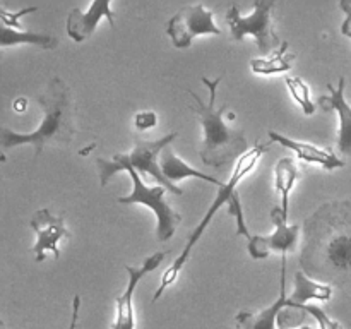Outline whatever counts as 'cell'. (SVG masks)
<instances>
[{
    "instance_id": "29",
    "label": "cell",
    "mask_w": 351,
    "mask_h": 329,
    "mask_svg": "<svg viewBox=\"0 0 351 329\" xmlns=\"http://www.w3.org/2000/svg\"><path fill=\"white\" fill-rule=\"evenodd\" d=\"M26 105H27V101L24 98H19L14 101V108H16V112H24Z\"/></svg>"
},
{
    "instance_id": "13",
    "label": "cell",
    "mask_w": 351,
    "mask_h": 329,
    "mask_svg": "<svg viewBox=\"0 0 351 329\" xmlns=\"http://www.w3.org/2000/svg\"><path fill=\"white\" fill-rule=\"evenodd\" d=\"M288 305L287 297V256H281V271H280V297L269 307L263 308L257 314L252 312H239L235 317L237 329H276L278 315Z\"/></svg>"
},
{
    "instance_id": "6",
    "label": "cell",
    "mask_w": 351,
    "mask_h": 329,
    "mask_svg": "<svg viewBox=\"0 0 351 329\" xmlns=\"http://www.w3.org/2000/svg\"><path fill=\"white\" fill-rule=\"evenodd\" d=\"M276 2L274 0H259L254 2V10L247 16H243L239 10V5L233 3L226 12V23L230 26L233 41H242L247 34L256 38V43L263 55L271 53L274 50H280L283 41L276 34L271 19Z\"/></svg>"
},
{
    "instance_id": "28",
    "label": "cell",
    "mask_w": 351,
    "mask_h": 329,
    "mask_svg": "<svg viewBox=\"0 0 351 329\" xmlns=\"http://www.w3.org/2000/svg\"><path fill=\"white\" fill-rule=\"evenodd\" d=\"M79 307H81V297H79V295H75L74 302H72V317H71V324H69V329H75V328H77Z\"/></svg>"
},
{
    "instance_id": "27",
    "label": "cell",
    "mask_w": 351,
    "mask_h": 329,
    "mask_svg": "<svg viewBox=\"0 0 351 329\" xmlns=\"http://www.w3.org/2000/svg\"><path fill=\"white\" fill-rule=\"evenodd\" d=\"M339 7H341L346 14L345 23L341 24V33L345 34V36L351 38V2H348V0H341V2H339Z\"/></svg>"
},
{
    "instance_id": "16",
    "label": "cell",
    "mask_w": 351,
    "mask_h": 329,
    "mask_svg": "<svg viewBox=\"0 0 351 329\" xmlns=\"http://www.w3.org/2000/svg\"><path fill=\"white\" fill-rule=\"evenodd\" d=\"M160 168L161 171H163L165 177H167V180L171 182V184H175V182L178 180H184V178L187 177H192V178H199V180L209 182V184L218 185L219 188L225 185L221 180H218V178L209 177V175L202 173V171L189 167L184 160H180L177 154H173V151H171L168 146L165 147L163 153H161L160 156Z\"/></svg>"
},
{
    "instance_id": "23",
    "label": "cell",
    "mask_w": 351,
    "mask_h": 329,
    "mask_svg": "<svg viewBox=\"0 0 351 329\" xmlns=\"http://www.w3.org/2000/svg\"><path fill=\"white\" fill-rule=\"evenodd\" d=\"M287 307H300L302 310H305L308 315H312V317L317 321L319 328L321 329H341V324H339V322L332 321V319L329 317L322 308L315 307V305L305 304V305H287Z\"/></svg>"
},
{
    "instance_id": "5",
    "label": "cell",
    "mask_w": 351,
    "mask_h": 329,
    "mask_svg": "<svg viewBox=\"0 0 351 329\" xmlns=\"http://www.w3.org/2000/svg\"><path fill=\"white\" fill-rule=\"evenodd\" d=\"M178 132H170L168 136H165L163 139L158 141H149V143H143V141H136V147L132 149L130 154H115L112 158V161L103 160V158H98L96 160V164H98L99 170V184L101 187H105L110 182V178L113 177L119 171H123L125 168H134L137 173L141 175H149L154 180L158 182V185L167 188L171 194L182 195L184 191L180 187H177L175 184L167 180V177L161 171L160 163H158V158L161 156L165 147L168 144L173 143L177 139Z\"/></svg>"
},
{
    "instance_id": "10",
    "label": "cell",
    "mask_w": 351,
    "mask_h": 329,
    "mask_svg": "<svg viewBox=\"0 0 351 329\" xmlns=\"http://www.w3.org/2000/svg\"><path fill=\"white\" fill-rule=\"evenodd\" d=\"M168 252H156L153 256H149L147 259H144L143 266L141 267H132V266H123L127 276H129V283H127V288L123 290L122 295L115 298L117 304V315L115 321H113L112 328L110 329H134L136 328V317H134V291H136L137 284L143 280L146 274H149L151 271L156 269L163 259L167 257Z\"/></svg>"
},
{
    "instance_id": "14",
    "label": "cell",
    "mask_w": 351,
    "mask_h": 329,
    "mask_svg": "<svg viewBox=\"0 0 351 329\" xmlns=\"http://www.w3.org/2000/svg\"><path fill=\"white\" fill-rule=\"evenodd\" d=\"M346 79L339 77L338 88L328 84L329 96H321L319 98V106L324 112H332L335 110L339 115V132H338V147L343 154L351 156V106L345 99Z\"/></svg>"
},
{
    "instance_id": "24",
    "label": "cell",
    "mask_w": 351,
    "mask_h": 329,
    "mask_svg": "<svg viewBox=\"0 0 351 329\" xmlns=\"http://www.w3.org/2000/svg\"><path fill=\"white\" fill-rule=\"evenodd\" d=\"M228 215H232L233 218L237 219V235H243L247 240L250 239V232L245 225V219H243V209H242V202H240V194L235 192L233 199L230 201L228 204Z\"/></svg>"
},
{
    "instance_id": "2",
    "label": "cell",
    "mask_w": 351,
    "mask_h": 329,
    "mask_svg": "<svg viewBox=\"0 0 351 329\" xmlns=\"http://www.w3.org/2000/svg\"><path fill=\"white\" fill-rule=\"evenodd\" d=\"M38 103L43 108V120L34 132L19 134L0 125V153L10 147L31 144L34 158H38L47 144H71L75 136L74 105L71 89L60 77L48 82L43 95L38 96Z\"/></svg>"
},
{
    "instance_id": "30",
    "label": "cell",
    "mask_w": 351,
    "mask_h": 329,
    "mask_svg": "<svg viewBox=\"0 0 351 329\" xmlns=\"http://www.w3.org/2000/svg\"><path fill=\"white\" fill-rule=\"evenodd\" d=\"M0 329H5V324L2 321H0Z\"/></svg>"
},
{
    "instance_id": "9",
    "label": "cell",
    "mask_w": 351,
    "mask_h": 329,
    "mask_svg": "<svg viewBox=\"0 0 351 329\" xmlns=\"http://www.w3.org/2000/svg\"><path fill=\"white\" fill-rule=\"evenodd\" d=\"M271 219L276 225L273 235H252L249 239V254L252 259H267L269 254L280 252L281 256L293 252L300 239V225H287L281 208H273Z\"/></svg>"
},
{
    "instance_id": "26",
    "label": "cell",
    "mask_w": 351,
    "mask_h": 329,
    "mask_svg": "<svg viewBox=\"0 0 351 329\" xmlns=\"http://www.w3.org/2000/svg\"><path fill=\"white\" fill-rule=\"evenodd\" d=\"M158 122V117L154 112H141L136 115V129L137 130H147L153 129Z\"/></svg>"
},
{
    "instance_id": "12",
    "label": "cell",
    "mask_w": 351,
    "mask_h": 329,
    "mask_svg": "<svg viewBox=\"0 0 351 329\" xmlns=\"http://www.w3.org/2000/svg\"><path fill=\"white\" fill-rule=\"evenodd\" d=\"M106 17L110 26L115 27V14L110 7V0H96L89 5L86 12H81V9H72L67 17V34L77 43H82L95 33L96 26L99 21Z\"/></svg>"
},
{
    "instance_id": "20",
    "label": "cell",
    "mask_w": 351,
    "mask_h": 329,
    "mask_svg": "<svg viewBox=\"0 0 351 329\" xmlns=\"http://www.w3.org/2000/svg\"><path fill=\"white\" fill-rule=\"evenodd\" d=\"M288 41H283L280 50L274 53V57L269 58H254L250 60V69L254 74L259 75H271V74H281L291 69V62L295 60L293 53H288Z\"/></svg>"
},
{
    "instance_id": "18",
    "label": "cell",
    "mask_w": 351,
    "mask_h": 329,
    "mask_svg": "<svg viewBox=\"0 0 351 329\" xmlns=\"http://www.w3.org/2000/svg\"><path fill=\"white\" fill-rule=\"evenodd\" d=\"M332 297V287L311 280L304 271L295 273L293 293L288 297V305H305L308 300L328 302Z\"/></svg>"
},
{
    "instance_id": "11",
    "label": "cell",
    "mask_w": 351,
    "mask_h": 329,
    "mask_svg": "<svg viewBox=\"0 0 351 329\" xmlns=\"http://www.w3.org/2000/svg\"><path fill=\"white\" fill-rule=\"evenodd\" d=\"M31 228L36 233V243L33 247L34 260L41 263L45 260V252L51 250L55 259L60 257V249H58V242L62 239H71V232L65 228L64 218L62 216H53L50 209H40L33 215L29 221Z\"/></svg>"
},
{
    "instance_id": "19",
    "label": "cell",
    "mask_w": 351,
    "mask_h": 329,
    "mask_svg": "<svg viewBox=\"0 0 351 329\" xmlns=\"http://www.w3.org/2000/svg\"><path fill=\"white\" fill-rule=\"evenodd\" d=\"M298 167L295 164L293 158L287 156L281 158L276 163L274 168V185H276V191L281 195V211H283L285 219H288V206H290V194L293 191L295 184H297L298 178Z\"/></svg>"
},
{
    "instance_id": "8",
    "label": "cell",
    "mask_w": 351,
    "mask_h": 329,
    "mask_svg": "<svg viewBox=\"0 0 351 329\" xmlns=\"http://www.w3.org/2000/svg\"><path fill=\"white\" fill-rule=\"evenodd\" d=\"M167 33L175 48H189L199 34H221V29L215 24V14L195 3L180 9L168 21Z\"/></svg>"
},
{
    "instance_id": "4",
    "label": "cell",
    "mask_w": 351,
    "mask_h": 329,
    "mask_svg": "<svg viewBox=\"0 0 351 329\" xmlns=\"http://www.w3.org/2000/svg\"><path fill=\"white\" fill-rule=\"evenodd\" d=\"M271 144H259L256 143V146L252 147V149L247 151L245 154H242V156L239 158V161H237L235 164H233V173H232V178L228 180V184L223 185L221 188H219L218 195H216L215 202L211 204V208L208 209V212H206V216L202 218V221L199 223L197 226H195L194 232L191 233V236H189L187 243H185L184 250H182L180 256L177 257V260H175L173 264H171L170 267H168L167 271L163 273V278H161V283H160V288L156 290V293H154L153 297V302H158V298L163 295V291L167 290L170 284L175 283V280H177L178 273L182 271V267L185 266V263L189 260V257H191V250L194 249L195 243L201 240V236L204 235L206 228H208L209 225H211L213 218H215L216 212L219 211V208H221L223 204H230V201L233 199V195H235L237 192V187H239L240 182L243 180V178L247 177V175L250 173V171L256 168V164L259 163L261 156H263L266 151H269Z\"/></svg>"
},
{
    "instance_id": "31",
    "label": "cell",
    "mask_w": 351,
    "mask_h": 329,
    "mask_svg": "<svg viewBox=\"0 0 351 329\" xmlns=\"http://www.w3.org/2000/svg\"><path fill=\"white\" fill-rule=\"evenodd\" d=\"M298 329H314V328H311V326H304V328H298Z\"/></svg>"
},
{
    "instance_id": "17",
    "label": "cell",
    "mask_w": 351,
    "mask_h": 329,
    "mask_svg": "<svg viewBox=\"0 0 351 329\" xmlns=\"http://www.w3.org/2000/svg\"><path fill=\"white\" fill-rule=\"evenodd\" d=\"M19 45H33V47L43 48V50H53V48H57L58 40L51 34L14 29V27L0 23V50L19 47Z\"/></svg>"
},
{
    "instance_id": "7",
    "label": "cell",
    "mask_w": 351,
    "mask_h": 329,
    "mask_svg": "<svg viewBox=\"0 0 351 329\" xmlns=\"http://www.w3.org/2000/svg\"><path fill=\"white\" fill-rule=\"evenodd\" d=\"M123 171L130 175L132 178L134 188L129 195H123L119 197L117 201L120 204H144L147 208H151L156 215V236L160 242H167L173 236L177 226L182 223V216L178 215L175 209H171L168 206V202L165 201V192L167 188L156 185V187H147L143 182L141 175L137 173L134 168H125Z\"/></svg>"
},
{
    "instance_id": "22",
    "label": "cell",
    "mask_w": 351,
    "mask_h": 329,
    "mask_svg": "<svg viewBox=\"0 0 351 329\" xmlns=\"http://www.w3.org/2000/svg\"><path fill=\"white\" fill-rule=\"evenodd\" d=\"M307 319V312L302 310L300 307H285L278 315L276 326L280 329H291L300 326Z\"/></svg>"
},
{
    "instance_id": "15",
    "label": "cell",
    "mask_w": 351,
    "mask_h": 329,
    "mask_svg": "<svg viewBox=\"0 0 351 329\" xmlns=\"http://www.w3.org/2000/svg\"><path fill=\"white\" fill-rule=\"evenodd\" d=\"M269 137L273 143H278V144H281V146L288 147V149L295 151L300 160L307 161V163L321 164L324 170L331 171V170H336V168L345 167V161L339 160V158L332 153L331 147H328V149H322V147L314 146V144H311V143L293 141L287 136H281V134H278L276 130H269Z\"/></svg>"
},
{
    "instance_id": "25",
    "label": "cell",
    "mask_w": 351,
    "mask_h": 329,
    "mask_svg": "<svg viewBox=\"0 0 351 329\" xmlns=\"http://www.w3.org/2000/svg\"><path fill=\"white\" fill-rule=\"evenodd\" d=\"M36 10H38V7L33 5V7H26V9L17 10V12H10V10H7L5 7L0 5V23H3L5 26L14 27V29H16V27H21V24H19L21 17L26 16V14L36 12Z\"/></svg>"
},
{
    "instance_id": "3",
    "label": "cell",
    "mask_w": 351,
    "mask_h": 329,
    "mask_svg": "<svg viewBox=\"0 0 351 329\" xmlns=\"http://www.w3.org/2000/svg\"><path fill=\"white\" fill-rule=\"evenodd\" d=\"M206 88L209 89V101L204 103L194 91L189 89V95L194 98L195 105L192 106L201 120L202 130H204V143L201 147V160L208 167L216 168V170H225L233 161H239L242 154L247 151V139L243 130L232 129L225 123L223 115L228 110V105H221L216 108V91H218L219 82L223 81V75L216 79H201Z\"/></svg>"
},
{
    "instance_id": "1",
    "label": "cell",
    "mask_w": 351,
    "mask_h": 329,
    "mask_svg": "<svg viewBox=\"0 0 351 329\" xmlns=\"http://www.w3.org/2000/svg\"><path fill=\"white\" fill-rule=\"evenodd\" d=\"M300 267L326 284L351 283V202L322 204L304 225Z\"/></svg>"
},
{
    "instance_id": "21",
    "label": "cell",
    "mask_w": 351,
    "mask_h": 329,
    "mask_svg": "<svg viewBox=\"0 0 351 329\" xmlns=\"http://www.w3.org/2000/svg\"><path fill=\"white\" fill-rule=\"evenodd\" d=\"M285 82H287L290 95L300 105L305 115H312L315 112V105L311 98V89H308V86L300 77H287Z\"/></svg>"
}]
</instances>
